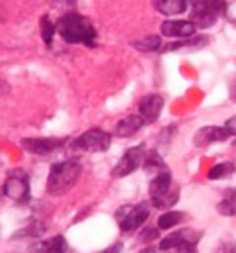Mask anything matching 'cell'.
Here are the masks:
<instances>
[{"label": "cell", "mask_w": 236, "mask_h": 253, "mask_svg": "<svg viewBox=\"0 0 236 253\" xmlns=\"http://www.w3.org/2000/svg\"><path fill=\"white\" fill-rule=\"evenodd\" d=\"M215 253H236V241H224L219 245Z\"/></svg>", "instance_id": "obj_24"}, {"label": "cell", "mask_w": 236, "mask_h": 253, "mask_svg": "<svg viewBox=\"0 0 236 253\" xmlns=\"http://www.w3.org/2000/svg\"><path fill=\"white\" fill-rule=\"evenodd\" d=\"M82 173V167L75 160H66L52 165L47 179V193L50 196H63L75 184L78 182Z\"/></svg>", "instance_id": "obj_2"}, {"label": "cell", "mask_w": 236, "mask_h": 253, "mask_svg": "<svg viewBox=\"0 0 236 253\" xmlns=\"http://www.w3.org/2000/svg\"><path fill=\"white\" fill-rule=\"evenodd\" d=\"M118 250H122V245H115L113 248H109V250H104L102 253H118Z\"/></svg>", "instance_id": "obj_31"}, {"label": "cell", "mask_w": 236, "mask_h": 253, "mask_svg": "<svg viewBox=\"0 0 236 253\" xmlns=\"http://www.w3.org/2000/svg\"><path fill=\"white\" fill-rule=\"evenodd\" d=\"M177 253H198V252H196V245L181 246V248H177Z\"/></svg>", "instance_id": "obj_28"}, {"label": "cell", "mask_w": 236, "mask_h": 253, "mask_svg": "<svg viewBox=\"0 0 236 253\" xmlns=\"http://www.w3.org/2000/svg\"><path fill=\"white\" fill-rule=\"evenodd\" d=\"M64 144V139H54V137H33V139H23L21 146L25 151L32 153L37 156H47L59 149Z\"/></svg>", "instance_id": "obj_8"}, {"label": "cell", "mask_w": 236, "mask_h": 253, "mask_svg": "<svg viewBox=\"0 0 236 253\" xmlns=\"http://www.w3.org/2000/svg\"><path fill=\"white\" fill-rule=\"evenodd\" d=\"M32 253H70V246H68L66 239L63 236H54V238L44 239L35 245L30 246Z\"/></svg>", "instance_id": "obj_13"}, {"label": "cell", "mask_w": 236, "mask_h": 253, "mask_svg": "<svg viewBox=\"0 0 236 253\" xmlns=\"http://www.w3.org/2000/svg\"><path fill=\"white\" fill-rule=\"evenodd\" d=\"M153 5L163 16H179L188 11L189 0H153Z\"/></svg>", "instance_id": "obj_15"}, {"label": "cell", "mask_w": 236, "mask_h": 253, "mask_svg": "<svg viewBox=\"0 0 236 253\" xmlns=\"http://www.w3.org/2000/svg\"><path fill=\"white\" fill-rule=\"evenodd\" d=\"M111 146V134L102 128H91L73 141V148L85 153H102Z\"/></svg>", "instance_id": "obj_4"}, {"label": "cell", "mask_w": 236, "mask_h": 253, "mask_svg": "<svg viewBox=\"0 0 236 253\" xmlns=\"http://www.w3.org/2000/svg\"><path fill=\"white\" fill-rule=\"evenodd\" d=\"M56 25L50 21L49 16H42L40 19V35H42V40L47 47H52L54 43V35H56Z\"/></svg>", "instance_id": "obj_20"}, {"label": "cell", "mask_w": 236, "mask_h": 253, "mask_svg": "<svg viewBox=\"0 0 236 253\" xmlns=\"http://www.w3.org/2000/svg\"><path fill=\"white\" fill-rule=\"evenodd\" d=\"M156 238H158V229H155V227L144 229V231H142V234H141V241H144V243H149V241H153V239H156Z\"/></svg>", "instance_id": "obj_25"}, {"label": "cell", "mask_w": 236, "mask_h": 253, "mask_svg": "<svg viewBox=\"0 0 236 253\" xmlns=\"http://www.w3.org/2000/svg\"><path fill=\"white\" fill-rule=\"evenodd\" d=\"M144 158H146V149H144V146H142V144L127 149V151H125V155L122 156V158L118 160V163L115 165L111 175L118 177V179H120V177L131 175V173H134L136 170L142 165Z\"/></svg>", "instance_id": "obj_5"}, {"label": "cell", "mask_w": 236, "mask_h": 253, "mask_svg": "<svg viewBox=\"0 0 236 253\" xmlns=\"http://www.w3.org/2000/svg\"><path fill=\"white\" fill-rule=\"evenodd\" d=\"M174 186H176V184L172 182V175H170L169 170H163V172L156 173V175L151 179L149 187H148L149 196H151V201L160 200L162 196H165V194L169 193Z\"/></svg>", "instance_id": "obj_12"}, {"label": "cell", "mask_w": 236, "mask_h": 253, "mask_svg": "<svg viewBox=\"0 0 236 253\" xmlns=\"http://www.w3.org/2000/svg\"><path fill=\"white\" fill-rule=\"evenodd\" d=\"M162 39L158 35H148L141 40H134L132 47L139 52H156V50L162 49Z\"/></svg>", "instance_id": "obj_17"}, {"label": "cell", "mask_w": 236, "mask_h": 253, "mask_svg": "<svg viewBox=\"0 0 236 253\" xmlns=\"http://www.w3.org/2000/svg\"><path fill=\"white\" fill-rule=\"evenodd\" d=\"M56 32L66 43H82V45L94 47L97 32L85 16L78 12H68L61 16L56 23Z\"/></svg>", "instance_id": "obj_1"}, {"label": "cell", "mask_w": 236, "mask_h": 253, "mask_svg": "<svg viewBox=\"0 0 236 253\" xmlns=\"http://www.w3.org/2000/svg\"><path fill=\"white\" fill-rule=\"evenodd\" d=\"M144 120L141 118V115H129L125 116L124 120H120V122L116 123L115 126V135H118V137H132V135H136L139 130H141L142 126H144Z\"/></svg>", "instance_id": "obj_14"}, {"label": "cell", "mask_w": 236, "mask_h": 253, "mask_svg": "<svg viewBox=\"0 0 236 253\" xmlns=\"http://www.w3.org/2000/svg\"><path fill=\"white\" fill-rule=\"evenodd\" d=\"M224 126L228 128L229 132H231V135H236V115H235V116H231V118L226 120Z\"/></svg>", "instance_id": "obj_26"}, {"label": "cell", "mask_w": 236, "mask_h": 253, "mask_svg": "<svg viewBox=\"0 0 236 253\" xmlns=\"http://www.w3.org/2000/svg\"><path fill=\"white\" fill-rule=\"evenodd\" d=\"M208 37H189V39H179L176 42H170L167 45H162L160 52H174V50H181V49H196V47H203L207 45Z\"/></svg>", "instance_id": "obj_16"}, {"label": "cell", "mask_w": 236, "mask_h": 253, "mask_svg": "<svg viewBox=\"0 0 236 253\" xmlns=\"http://www.w3.org/2000/svg\"><path fill=\"white\" fill-rule=\"evenodd\" d=\"M184 218V213L183 211H176V210H169L165 213L160 215L158 218V229L162 231H169V229L176 227L177 224H181Z\"/></svg>", "instance_id": "obj_19"}, {"label": "cell", "mask_w": 236, "mask_h": 253, "mask_svg": "<svg viewBox=\"0 0 236 253\" xmlns=\"http://www.w3.org/2000/svg\"><path fill=\"white\" fill-rule=\"evenodd\" d=\"M200 236L201 232L196 231V229H191V227H184V229H179V231L172 232L169 234L167 238H163L160 241V248L162 250H177L181 246H188V245H196L200 241Z\"/></svg>", "instance_id": "obj_7"}, {"label": "cell", "mask_w": 236, "mask_h": 253, "mask_svg": "<svg viewBox=\"0 0 236 253\" xmlns=\"http://www.w3.org/2000/svg\"><path fill=\"white\" fill-rule=\"evenodd\" d=\"M217 211L226 217L236 215V191H233L231 196H224V200L217 205Z\"/></svg>", "instance_id": "obj_22"}, {"label": "cell", "mask_w": 236, "mask_h": 253, "mask_svg": "<svg viewBox=\"0 0 236 253\" xmlns=\"http://www.w3.org/2000/svg\"><path fill=\"white\" fill-rule=\"evenodd\" d=\"M142 167H144V170L148 173H155V175L160 172H163V170H167L165 162H163V158L156 151L146 153V158H144V162H142Z\"/></svg>", "instance_id": "obj_18"}, {"label": "cell", "mask_w": 236, "mask_h": 253, "mask_svg": "<svg viewBox=\"0 0 236 253\" xmlns=\"http://www.w3.org/2000/svg\"><path fill=\"white\" fill-rule=\"evenodd\" d=\"M229 99L233 102H236V78L231 82V88H229Z\"/></svg>", "instance_id": "obj_29"}, {"label": "cell", "mask_w": 236, "mask_h": 253, "mask_svg": "<svg viewBox=\"0 0 236 253\" xmlns=\"http://www.w3.org/2000/svg\"><path fill=\"white\" fill-rule=\"evenodd\" d=\"M163 97L158 94H149L144 95L139 102V115L146 123H153L160 118V113L163 109Z\"/></svg>", "instance_id": "obj_11"}, {"label": "cell", "mask_w": 236, "mask_h": 253, "mask_svg": "<svg viewBox=\"0 0 236 253\" xmlns=\"http://www.w3.org/2000/svg\"><path fill=\"white\" fill-rule=\"evenodd\" d=\"M139 253H169V252H167V250H162V248H153V246H149V248L142 250V252H139Z\"/></svg>", "instance_id": "obj_30"}, {"label": "cell", "mask_w": 236, "mask_h": 253, "mask_svg": "<svg viewBox=\"0 0 236 253\" xmlns=\"http://www.w3.org/2000/svg\"><path fill=\"white\" fill-rule=\"evenodd\" d=\"M54 7H70V5L77 4V0H50Z\"/></svg>", "instance_id": "obj_27"}, {"label": "cell", "mask_w": 236, "mask_h": 253, "mask_svg": "<svg viewBox=\"0 0 236 253\" xmlns=\"http://www.w3.org/2000/svg\"><path fill=\"white\" fill-rule=\"evenodd\" d=\"M207 9L210 11V14H214L219 19L228 12V4L224 0H207Z\"/></svg>", "instance_id": "obj_23"}, {"label": "cell", "mask_w": 236, "mask_h": 253, "mask_svg": "<svg viewBox=\"0 0 236 253\" xmlns=\"http://www.w3.org/2000/svg\"><path fill=\"white\" fill-rule=\"evenodd\" d=\"M149 205L148 203H138V205H127V207L118 208L116 211V220L124 232H132L139 229L149 217Z\"/></svg>", "instance_id": "obj_3"}, {"label": "cell", "mask_w": 236, "mask_h": 253, "mask_svg": "<svg viewBox=\"0 0 236 253\" xmlns=\"http://www.w3.org/2000/svg\"><path fill=\"white\" fill-rule=\"evenodd\" d=\"M160 32L163 37H169V39H189L196 33V26L189 19H169V21L162 23Z\"/></svg>", "instance_id": "obj_10"}, {"label": "cell", "mask_w": 236, "mask_h": 253, "mask_svg": "<svg viewBox=\"0 0 236 253\" xmlns=\"http://www.w3.org/2000/svg\"><path fill=\"white\" fill-rule=\"evenodd\" d=\"M231 137V132L226 126H217V125H207L201 126L200 130L194 134L193 141L194 146L198 148H205V146L215 144V142H224Z\"/></svg>", "instance_id": "obj_9"}, {"label": "cell", "mask_w": 236, "mask_h": 253, "mask_svg": "<svg viewBox=\"0 0 236 253\" xmlns=\"http://www.w3.org/2000/svg\"><path fill=\"white\" fill-rule=\"evenodd\" d=\"M236 167L233 165V163L229 162H222V163H217V165H214L210 170H208L207 177L210 180H219V179H224V177L231 175V173H235Z\"/></svg>", "instance_id": "obj_21"}, {"label": "cell", "mask_w": 236, "mask_h": 253, "mask_svg": "<svg viewBox=\"0 0 236 253\" xmlns=\"http://www.w3.org/2000/svg\"><path fill=\"white\" fill-rule=\"evenodd\" d=\"M4 194L7 198L14 201H28L30 198V182L26 173L23 172H14L7 177V180L4 182Z\"/></svg>", "instance_id": "obj_6"}]
</instances>
